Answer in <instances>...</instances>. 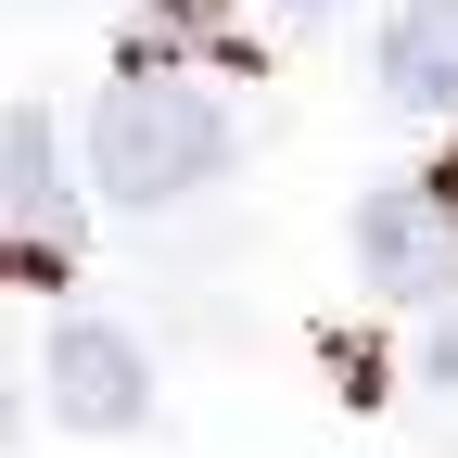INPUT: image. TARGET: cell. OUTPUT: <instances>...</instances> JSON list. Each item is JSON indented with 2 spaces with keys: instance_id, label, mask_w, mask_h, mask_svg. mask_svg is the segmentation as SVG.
Masks as SVG:
<instances>
[{
  "instance_id": "52a82bcc",
  "label": "cell",
  "mask_w": 458,
  "mask_h": 458,
  "mask_svg": "<svg viewBox=\"0 0 458 458\" xmlns=\"http://www.w3.org/2000/svg\"><path fill=\"white\" fill-rule=\"evenodd\" d=\"M433 382H445V394H458V318H445V331H433Z\"/></svg>"
},
{
  "instance_id": "ba28073f",
  "label": "cell",
  "mask_w": 458,
  "mask_h": 458,
  "mask_svg": "<svg viewBox=\"0 0 458 458\" xmlns=\"http://www.w3.org/2000/svg\"><path fill=\"white\" fill-rule=\"evenodd\" d=\"M280 13H306V26H318V13H344V0H280Z\"/></svg>"
},
{
  "instance_id": "8992f818",
  "label": "cell",
  "mask_w": 458,
  "mask_h": 458,
  "mask_svg": "<svg viewBox=\"0 0 458 458\" xmlns=\"http://www.w3.org/2000/svg\"><path fill=\"white\" fill-rule=\"evenodd\" d=\"M420 191H433V216H445V229H458V153H445V165H433V179H420Z\"/></svg>"
},
{
  "instance_id": "6da1fadb",
  "label": "cell",
  "mask_w": 458,
  "mask_h": 458,
  "mask_svg": "<svg viewBox=\"0 0 458 458\" xmlns=\"http://www.w3.org/2000/svg\"><path fill=\"white\" fill-rule=\"evenodd\" d=\"M229 165V114L191 89V77H128L102 114H89V191L102 204H179Z\"/></svg>"
},
{
  "instance_id": "5b68a950",
  "label": "cell",
  "mask_w": 458,
  "mask_h": 458,
  "mask_svg": "<svg viewBox=\"0 0 458 458\" xmlns=\"http://www.w3.org/2000/svg\"><path fill=\"white\" fill-rule=\"evenodd\" d=\"M382 89L420 114H458V0H408L382 26Z\"/></svg>"
},
{
  "instance_id": "3957f363",
  "label": "cell",
  "mask_w": 458,
  "mask_h": 458,
  "mask_svg": "<svg viewBox=\"0 0 458 458\" xmlns=\"http://www.w3.org/2000/svg\"><path fill=\"white\" fill-rule=\"evenodd\" d=\"M357 255H369L382 293H408V306L458 293V229H445V216H433V191H408V179L357 204Z\"/></svg>"
},
{
  "instance_id": "277c9868",
  "label": "cell",
  "mask_w": 458,
  "mask_h": 458,
  "mask_svg": "<svg viewBox=\"0 0 458 458\" xmlns=\"http://www.w3.org/2000/svg\"><path fill=\"white\" fill-rule=\"evenodd\" d=\"M0 165H13V267L51 280V267H64V165H51V114H38V102H13Z\"/></svg>"
},
{
  "instance_id": "7a4b0ae2",
  "label": "cell",
  "mask_w": 458,
  "mask_h": 458,
  "mask_svg": "<svg viewBox=\"0 0 458 458\" xmlns=\"http://www.w3.org/2000/svg\"><path fill=\"white\" fill-rule=\"evenodd\" d=\"M140 408H153V369H140V344L114 318H64V331H51V420L140 433Z\"/></svg>"
}]
</instances>
